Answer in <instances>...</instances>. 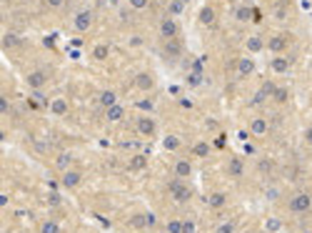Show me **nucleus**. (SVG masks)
Returning <instances> with one entry per match:
<instances>
[{"label":"nucleus","instance_id":"f257e3e1","mask_svg":"<svg viewBox=\"0 0 312 233\" xmlns=\"http://www.w3.org/2000/svg\"><path fill=\"white\" fill-rule=\"evenodd\" d=\"M287 206H290V211L297 213V216L310 213L312 211V193L310 191H297V193H292L290 201H287Z\"/></svg>","mask_w":312,"mask_h":233},{"label":"nucleus","instance_id":"f03ea898","mask_svg":"<svg viewBox=\"0 0 312 233\" xmlns=\"http://www.w3.org/2000/svg\"><path fill=\"white\" fill-rule=\"evenodd\" d=\"M168 193H170V198H173L175 203H187V201L192 198V188L187 186L183 178H173V181L168 183Z\"/></svg>","mask_w":312,"mask_h":233},{"label":"nucleus","instance_id":"7ed1b4c3","mask_svg":"<svg viewBox=\"0 0 312 233\" xmlns=\"http://www.w3.org/2000/svg\"><path fill=\"white\" fill-rule=\"evenodd\" d=\"M290 43H292V35H290V33H275V35L267 40V50H270L272 55H285V50L290 48Z\"/></svg>","mask_w":312,"mask_h":233},{"label":"nucleus","instance_id":"20e7f679","mask_svg":"<svg viewBox=\"0 0 312 233\" xmlns=\"http://www.w3.org/2000/svg\"><path fill=\"white\" fill-rule=\"evenodd\" d=\"M178 20L175 18H170V15H163V20H160V25H158V33H160V38L163 40H175L178 38Z\"/></svg>","mask_w":312,"mask_h":233},{"label":"nucleus","instance_id":"39448f33","mask_svg":"<svg viewBox=\"0 0 312 233\" xmlns=\"http://www.w3.org/2000/svg\"><path fill=\"white\" fill-rule=\"evenodd\" d=\"M135 131H137L142 138H155V133H158V123H155L152 115H140V118L135 121Z\"/></svg>","mask_w":312,"mask_h":233},{"label":"nucleus","instance_id":"423d86ee","mask_svg":"<svg viewBox=\"0 0 312 233\" xmlns=\"http://www.w3.org/2000/svg\"><path fill=\"white\" fill-rule=\"evenodd\" d=\"M25 85H28L30 90H43V88L48 85V73H45V71H30V73L25 76Z\"/></svg>","mask_w":312,"mask_h":233},{"label":"nucleus","instance_id":"0eeeda50","mask_svg":"<svg viewBox=\"0 0 312 233\" xmlns=\"http://www.w3.org/2000/svg\"><path fill=\"white\" fill-rule=\"evenodd\" d=\"M72 28H75L77 33H88V30L93 28V13H90V10H80V13H75V18H72Z\"/></svg>","mask_w":312,"mask_h":233},{"label":"nucleus","instance_id":"6e6552de","mask_svg":"<svg viewBox=\"0 0 312 233\" xmlns=\"http://www.w3.org/2000/svg\"><path fill=\"white\" fill-rule=\"evenodd\" d=\"M290 68H292V58H287V55H275V58H270V71H272L275 76H285V73H290Z\"/></svg>","mask_w":312,"mask_h":233},{"label":"nucleus","instance_id":"1a4fd4ad","mask_svg":"<svg viewBox=\"0 0 312 233\" xmlns=\"http://www.w3.org/2000/svg\"><path fill=\"white\" fill-rule=\"evenodd\" d=\"M192 176V163L187 160V158H178L175 163H173V178H183L187 181Z\"/></svg>","mask_w":312,"mask_h":233},{"label":"nucleus","instance_id":"9d476101","mask_svg":"<svg viewBox=\"0 0 312 233\" xmlns=\"http://www.w3.org/2000/svg\"><path fill=\"white\" fill-rule=\"evenodd\" d=\"M62 188H67V191H72V188H77L80 183H83V173L80 170H75V168H70V170H65L60 178Z\"/></svg>","mask_w":312,"mask_h":233},{"label":"nucleus","instance_id":"9b49d317","mask_svg":"<svg viewBox=\"0 0 312 233\" xmlns=\"http://www.w3.org/2000/svg\"><path fill=\"white\" fill-rule=\"evenodd\" d=\"M267 131H270V123H267V118H265V115H255V118L250 121V133H252V136L262 138Z\"/></svg>","mask_w":312,"mask_h":233},{"label":"nucleus","instance_id":"f8f14e48","mask_svg":"<svg viewBox=\"0 0 312 233\" xmlns=\"http://www.w3.org/2000/svg\"><path fill=\"white\" fill-rule=\"evenodd\" d=\"M183 55V48L178 45V38L175 40H165V48H163V58L165 61H178Z\"/></svg>","mask_w":312,"mask_h":233},{"label":"nucleus","instance_id":"ddd939ff","mask_svg":"<svg viewBox=\"0 0 312 233\" xmlns=\"http://www.w3.org/2000/svg\"><path fill=\"white\" fill-rule=\"evenodd\" d=\"M225 173H227L230 178H243V173H245V163H243V158H230L227 165H225Z\"/></svg>","mask_w":312,"mask_h":233},{"label":"nucleus","instance_id":"4468645a","mask_svg":"<svg viewBox=\"0 0 312 233\" xmlns=\"http://www.w3.org/2000/svg\"><path fill=\"white\" fill-rule=\"evenodd\" d=\"M255 71H257L255 58H240L238 61V78H250Z\"/></svg>","mask_w":312,"mask_h":233},{"label":"nucleus","instance_id":"2eb2a0df","mask_svg":"<svg viewBox=\"0 0 312 233\" xmlns=\"http://www.w3.org/2000/svg\"><path fill=\"white\" fill-rule=\"evenodd\" d=\"M48 108H50V113H53L55 118H65V115H67V110H70V105H67V100H65V98H53Z\"/></svg>","mask_w":312,"mask_h":233},{"label":"nucleus","instance_id":"dca6fc26","mask_svg":"<svg viewBox=\"0 0 312 233\" xmlns=\"http://www.w3.org/2000/svg\"><path fill=\"white\" fill-rule=\"evenodd\" d=\"M215 18H217V13H215L212 5H202L200 13H197V23H200V25H212Z\"/></svg>","mask_w":312,"mask_h":233},{"label":"nucleus","instance_id":"f3484780","mask_svg":"<svg viewBox=\"0 0 312 233\" xmlns=\"http://www.w3.org/2000/svg\"><path fill=\"white\" fill-rule=\"evenodd\" d=\"M275 90H277V85H275V83H265V85H262L257 93H255V100H252V103L257 105V103H265V100H270V98L275 95Z\"/></svg>","mask_w":312,"mask_h":233},{"label":"nucleus","instance_id":"a211bd4d","mask_svg":"<svg viewBox=\"0 0 312 233\" xmlns=\"http://www.w3.org/2000/svg\"><path fill=\"white\" fill-rule=\"evenodd\" d=\"M123 118H125V108L120 105V103L105 108V121H108V123H120Z\"/></svg>","mask_w":312,"mask_h":233},{"label":"nucleus","instance_id":"6ab92c4d","mask_svg":"<svg viewBox=\"0 0 312 233\" xmlns=\"http://www.w3.org/2000/svg\"><path fill=\"white\" fill-rule=\"evenodd\" d=\"M245 48H248V53H252V55L262 53L265 50V38L262 35H250L248 40H245Z\"/></svg>","mask_w":312,"mask_h":233},{"label":"nucleus","instance_id":"aec40b11","mask_svg":"<svg viewBox=\"0 0 312 233\" xmlns=\"http://www.w3.org/2000/svg\"><path fill=\"white\" fill-rule=\"evenodd\" d=\"M135 85L140 90H152L155 88V78H152V73H137L135 76Z\"/></svg>","mask_w":312,"mask_h":233},{"label":"nucleus","instance_id":"412c9836","mask_svg":"<svg viewBox=\"0 0 312 233\" xmlns=\"http://www.w3.org/2000/svg\"><path fill=\"white\" fill-rule=\"evenodd\" d=\"M207 206H210V208H225V206H227V193L215 191V193L207 198Z\"/></svg>","mask_w":312,"mask_h":233},{"label":"nucleus","instance_id":"4be33fe9","mask_svg":"<svg viewBox=\"0 0 312 233\" xmlns=\"http://www.w3.org/2000/svg\"><path fill=\"white\" fill-rule=\"evenodd\" d=\"M98 103H100L103 108H110V105L118 103V93H115V90H103V93L98 95Z\"/></svg>","mask_w":312,"mask_h":233},{"label":"nucleus","instance_id":"5701e85b","mask_svg":"<svg viewBox=\"0 0 312 233\" xmlns=\"http://www.w3.org/2000/svg\"><path fill=\"white\" fill-rule=\"evenodd\" d=\"M108 55H110V48H108L105 43H98V45L93 48V53H90V58H93V61H98V63H103Z\"/></svg>","mask_w":312,"mask_h":233},{"label":"nucleus","instance_id":"b1692460","mask_svg":"<svg viewBox=\"0 0 312 233\" xmlns=\"http://www.w3.org/2000/svg\"><path fill=\"white\" fill-rule=\"evenodd\" d=\"M210 151H212V146H210L207 141H197V143L192 146V155H195V158H207Z\"/></svg>","mask_w":312,"mask_h":233},{"label":"nucleus","instance_id":"393cba45","mask_svg":"<svg viewBox=\"0 0 312 233\" xmlns=\"http://www.w3.org/2000/svg\"><path fill=\"white\" fill-rule=\"evenodd\" d=\"M262 228H265V233H277L282 228V221H280L277 216H267L265 223H262Z\"/></svg>","mask_w":312,"mask_h":233},{"label":"nucleus","instance_id":"a878e982","mask_svg":"<svg viewBox=\"0 0 312 233\" xmlns=\"http://www.w3.org/2000/svg\"><path fill=\"white\" fill-rule=\"evenodd\" d=\"M70 165H72V153H60L55 158V168L65 173V170H70Z\"/></svg>","mask_w":312,"mask_h":233},{"label":"nucleus","instance_id":"bb28decb","mask_svg":"<svg viewBox=\"0 0 312 233\" xmlns=\"http://www.w3.org/2000/svg\"><path fill=\"white\" fill-rule=\"evenodd\" d=\"M185 0H173V3H170V5H168V15H170V18H178V15H183V13H185Z\"/></svg>","mask_w":312,"mask_h":233},{"label":"nucleus","instance_id":"cd10ccee","mask_svg":"<svg viewBox=\"0 0 312 233\" xmlns=\"http://www.w3.org/2000/svg\"><path fill=\"white\" fill-rule=\"evenodd\" d=\"M40 233H62V228H60V223H58V221L45 218V221L40 223Z\"/></svg>","mask_w":312,"mask_h":233},{"label":"nucleus","instance_id":"c85d7f7f","mask_svg":"<svg viewBox=\"0 0 312 233\" xmlns=\"http://www.w3.org/2000/svg\"><path fill=\"white\" fill-rule=\"evenodd\" d=\"M235 20H238V23H248V20H252V10H250L248 5L235 8Z\"/></svg>","mask_w":312,"mask_h":233},{"label":"nucleus","instance_id":"c756f323","mask_svg":"<svg viewBox=\"0 0 312 233\" xmlns=\"http://www.w3.org/2000/svg\"><path fill=\"white\" fill-rule=\"evenodd\" d=\"M202 73H200V71H190V73H187L185 76V83L187 85H190V88H197V85H202Z\"/></svg>","mask_w":312,"mask_h":233},{"label":"nucleus","instance_id":"7c9ffc66","mask_svg":"<svg viewBox=\"0 0 312 233\" xmlns=\"http://www.w3.org/2000/svg\"><path fill=\"white\" fill-rule=\"evenodd\" d=\"M163 148L165 151H178L180 148V138L178 136H165L163 138Z\"/></svg>","mask_w":312,"mask_h":233},{"label":"nucleus","instance_id":"2f4dec72","mask_svg":"<svg viewBox=\"0 0 312 233\" xmlns=\"http://www.w3.org/2000/svg\"><path fill=\"white\" fill-rule=\"evenodd\" d=\"M145 165H147V158H145L142 153H137V155L130 158V168H132V170H142Z\"/></svg>","mask_w":312,"mask_h":233},{"label":"nucleus","instance_id":"473e14b6","mask_svg":"<svg viewBox=\"0 0 312 233\" xmlns=\"http://www.w3.org/2000/svg\"><path fill=\"white\" fill-rule=\"evenodd\" d=\"M165 233H183V218H170L165 223Z\"/></svg>","mask_w":312,"mask_h":233},{"label":"nucleus","instance_id":"72a5a7b5","mask_svg":"<svg viewBox=\"0 0 312 233\" xmlns=\"http://www.w3.org/2000/svg\"><path fill=\"white\" fill-rule=\"evenodd\" d=\"M30 98H33V103H35V105H40V108H43V105H50V100H48V95H45L43 90H33V95H30Z\"/></svg>","mask_w":312,"mask_h":233},{"label":"nucleus","instance_id":"f704fd0d","mask_svg":"<svg viewBox=\"0 0 312 233\" xmlns=\"http://www.w3.org/2000/svg\"><path fill=\"white\" fill-rule=\"evenodd\" d=\"M15 45H18V35L5 33V35H3V50H10V48H15Z\"/></svg>","mask_w":312,"mask_h":233},{"label":"nucleus","instance_id":"c9c22d12","mask_svg":"<svg viewBox=\"0 0 312 233\" xmlns=\"http://www.w3.org/2000/svg\"><path fill=\"white\" fill-rule=\"evenodd\" d=\"M262 196H265V201H277L280 198V188L277 186H267Z\"/></svg>","mask_w":312,"mask_h":233},{"label":"nucleus","instance_id":"e433bc0d","mask_svg":"<svg viewBox=\"0 0 312 233\" xmlns=\"http://www.w3.org/2000/svg\"><path fill=\"white\" fill-rule=\"evenodd\" d=\"M215 233H235V221H225V223H220Z\"/></svg>","mask_w":312,"mask_h":233},{"label":"nucleus","instance_id":"4c0bfd02","mask_svg":"<svg viewBox=\"0 0 312 233\" xmlns=\"http://www.w3.org/2000/svg\"><path fill=\"white\" fill-rule=\"evenodd\" d=\"M183 233H197V223H195V218H185V221H183Z\"/></svg>","mask_w":312,"mask_h":233},{"label":"nucleus","instance_id":"58836bf2","mask_svg":"<svg viewBox=\"0 0 312 233\" xmlns=\"http://www.w3.org/2000/svg\"><path fill=\"white\" fill-rule=\"evenodd\" d=\"M272 100L285 103V100H287V88H277V90H275V95H272Z\"/></svg>","mask_w":312,"mask_h":233},{"label":"nucleus","instance_id":"ea45409f","mask_svg":"<svg viewBox=\"0 0 312 233\" xmlns=\"http://www.w3.org/2000/svg\"><path fill=\"white\" fill-rule=\"evenodd\" d=\"M8 113H10V100H8V98H5V95H3V98H0V115H3V118H5V115H8Z\"/></svg>","mask_w":312,"mask_h":233},{"label":"nucleus","instance_id":"a19ab883","mask_svg":"<svg viewBox=\"0 0 312 233\" xmlns=\"http://www.w3.org/2000/svg\"><path fill=\"white\" fill-rule=\"evenodd\" d=\"M257 170H260V173H270V170H272V163H270V160H260V163H257Z\"/></svg>","mask_w":312,"mask_h":233},{"label":"nucleus","instance_id":"79ce46f5","mask_svg":"<svg viewBox=\"0 0 312 233\" xmlns=\"http://www.w3.org/2000/svg\"><path fill=\"white\" fill-rule=\"evenodd\" d=\"M147 5H150V0H130V8H135V10H142Z\"/></svg>","mask_w":312,"mask_h":233},{"label":"nucleus","instance_id":"37998d69","mask_svg":"<svg viewBox=\"0 0 312 233\" xmlns=\"http://www.w3.org/2000/svg\"><path fill=\"white\" fill-rule=\"evenodd\" d=\"M60 196H58V193H48V203H50V206H60Z\"/></svg>","mask_w":312,"mask_h":233},{"label":"nucleus","instance_id":"c03bdc74","mask_svg":"<svg viewBox=\"0 0 312 233\" xmlns=\"http://www.w3.org/2000/svg\"><path fill=\"white\" fill-rule=\"evenodd\" d=\"M45 5H48V8H53V10H58V8L65 5V0H45Z\"/></svg>","mask_w":312,"mask_h":233},{"label":"nucleus","instance_id":"a18cd8bd","mask_svg":"<svg viewBox=\"0 0 312 233\" xmlns=\"http://www.w3.org/2000/svg\"><path fill=\"white\" fill-rule=\"evenodd\" d=\"M302 138H305V143H307V146H312V126H307V128H305Z\"/></svg>","mask_w":312,"mask_h":233},{"label":"nucleus","instance_id":"49530a36","mask_svg":"<svg viewBox=\"0 0 312 233\" xmlns=\"http://www.w3.org/2000/svg\"><path fill=\"white\" fill-rule=\"evenodd\" d=\"M80 55H83L80 48H70V61H80Z\"/></svg>","mask_w":312,"mask_h":233},{"label":"nucleus","instance_id":"de8ad7c7","mask_svg":"<svg viewBox=\"0 0 312 233\" xmlns=\"http://www.w3.org/2000/svg\"><path fill=\"white\" fill-rule=\"evenodd\" d=\"M300 5H302V10H310V8H312V0H300Z\"/></svg>","mask_w":312,"mask_h":233},{"label":"nucleus","instance_id":"09e8293b","mask_svg":"<svg viewBox=\"0 0 312 233\" xmlns=\"http://www.w3.org/2000/svg\"><path fill=\"white\" fill-rule=\"evenodd\" d=\"M140 108H145V110H150V108H152V103H150V100H140Z\"/></svg>","mask_w":312,"mask_h":233},{"label":"nucleus","instance_id":"8fccbe9b","mask_svg":"<svg viewBox=\"0 0 312 233\" xmlns=\"http://www.w3.org/2000/svg\"><path fill=\"white\" fill-rule=\"evenodd\" d=\"M0 206H3V208L8 206V193H0Z\"/></svg>","mask_w":312,"mask_h":233},{"label":"nucleus","instance_id":"3c124183","mask_svg":"<svg viewBox=\"0 0 312 233\" xmlns=\"http://www.w3.org/2000/svg\"><path fill=\"white\" fill-rule=\"evenodd\" d=\"M300 233H312V231H310V228H307V231H300Z\"/></svg>","mask_w":312,"mask_h":233},{"label":"nucleus","instance_id":"603ef678","mask_svg":"<svg viewBox=\"0 0 312 233\" xmlns=\"http://www.w3.org/2000/svg\"><path fill=\"white\" fill-rule=\"evenodd\" d=\"M277 3H287V0H277Z\"/></svg>","mask_w":312,"mask_h":233},{"label":"nucleus","instance_id":"864d4df0","mask_svg":"<svg viewBox=\"0 0 312 233\" xmlns=\"http://www.w3.org/2000/svg\"><path fill=\"white\" fill-rule=\"evenodd\" d=\"M185 3H187V0H185Z\"/></svg>","mask_w":312,"mask_h":233}]
</instances>
